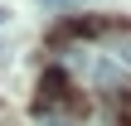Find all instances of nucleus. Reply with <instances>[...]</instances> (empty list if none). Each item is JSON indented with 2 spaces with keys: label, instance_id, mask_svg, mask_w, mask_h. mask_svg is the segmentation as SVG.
<instances>
[{
  "label": "nucleus",
  "instance_id": "nucleus-7",
  "mask_svg": "<svg viewBox=\"0 0 131 126\" xmlns=\"http://www.w3.org/2000/svg\"><path fill=\"white\" fill-rule=\"evenodd\" d=\"M5 19H10V10H5V5H0V24H5Z\"/></svg>",
  "mask_w": 131,
  "mask_h": 126
},
{
  "label": "nucleus",
  "instance_id": "nucleus-6",
  "mask_svg": "<svg viewBox=\"0 0 131 126\" xmlns=\"http://www.w3.org/2000/svg\"><path fill=\"white\" fill-rule=\"evenodd\" d=\"M5 58H10V49H5V44H0V63H5Z\"/></svg>",
  "mask_w": 131,
  "mask_h": 126
},
{
  "label": "nucleus",
  "instance_id": "nucleus-1",
  "mask_svg": "<svg viewBox=\"0 0 131 126\" xmlns=\"http://www.w3.org/2000/svg\"><path fill=\"white\" fill-rule=\"evenodd\" d=\"M73 97V87H68V73L63 68H49L44 78H39V92H34V117L39 112H53V107H63Z\"/></svg>",
  "mask_w": 131,
  "mask_h": 126
},
{
  "label": "nucleus",
  "instance_id": "nucleus-3",
  "mask_svg": "<svg viewBox=\"0 0 131 126\" xmlns=\"http://www.w3.org/2000/svg\"><path fill=\"white\" fill-rule=\"evenodd\" d=\"M117 121L131 126V87H117Z\"/></svg>",
  "mask_w": 131,
  "mask_h": 126
},
{
  "label": "nucleus",
  "instance_id": "nucleus-5",
  "mask_svg": "<svg viewBox=\"0 0 131 126\" xmlns=\"http://www.w3.org/2000/svg\"><path fill=\"white\" fill-rule=\"evenodd\" d=\"M122 63H126V68H131V44H126V49H122Z\"/></svg>",
  "mask_w": 131,
  "mask_h": 126
},
{
  "label": "nucleus",
  "instance_id": "nucleus-4",
  "mask_svg": "<svg viewBox=\"0 0 131 126\" xmlns=\"http://www.w3.org/2000/svg\"><path fill=\"white\" fill-rule=\"evenodd\" d=\"M92 78H97V87H117V63H107V58H102Z\"/></svg>",
  "mask_w": 131,
  "mask_h": 126
},
{
  "label": "nucleus",
  "instance_id": "nucleus-2",
  "mask_svg": "<svg viewBox=\"0 0 131 126\" xmlns=\"http://www.w3.org/2000/svg\"><path fill=\"white\" fill-rule=\"evenodd\" d=\"M39 121H44V126H83V121H88V97H78V92H73L63 107L39 112Z\"/></svg>",
  "mask_w": 131,
  "mask_h": 126
}]
</instances>
